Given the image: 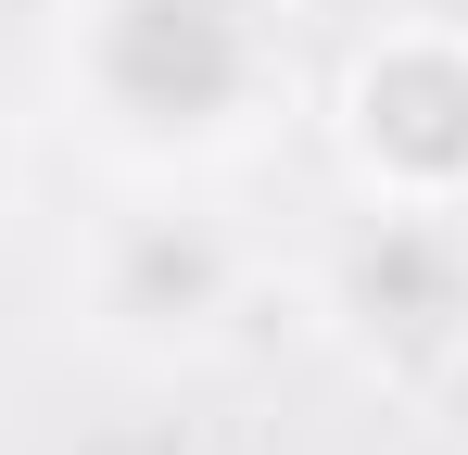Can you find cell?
I'll return each instance as SVG.
<instances>
[{
    "instance_id": "cell-1",
    "label": "cell",
    "mask_w": 468,
    "mask_h": 455,
    "mask_svg": "<svg viewBox=\"0 0 468 455\" xmlns=\"http://www.w3.org/2000/svg\"><path fill=\"white\" fill-rule=\"evenodd\" d=\"M51 76L127 164H216L292 114L279 0H64Z\"/></svg>"
},
{
    "instance_id": "cell-4",
    "label": "cell",
    "mask_w": 468,
    "mask_h": 455,
    "mask_svg": "<svg viewBox=\"0 0 468 455\" xmlns=\"http://www.w3.org/2000/svg\"><path fill=\"white\" fill-rule=\"evenodd\" d=\"M0 190H13V140H0Z\"/></svg>"
},
{
    "instance_id": "cell-3",
    "label": "cell",
    "mask_w": 468,
    "mask_h": 455,
    "mask_svg": "<svg viewBox=\"0 0 468 455\" xmlns=\"http://www.w3.org/2000/svg\"><path fill=\"white\" fill-rule=\"evenodd\" d=\"M342 140H355L380 203H456L468 190V38L456 26L380 38L342 89Z\"/></svg>"
},
{
    "instance_id": "cell-2",
    "label": "cell",
    "mask_w": 468,
    "mask_h": 455,
    "mask_svg": "<svg viewBox=\"0 0 468 455\" xmlns=\"http://www.w3.org/2000/svg\"><path fill=\"white\" fill-rule=\"evenodd\" d=\"M240 291H253V253L203 203H114L89 240V329L114 354H153V367L203 354V342H229Z\"/></svg>"
}]
</instances>
